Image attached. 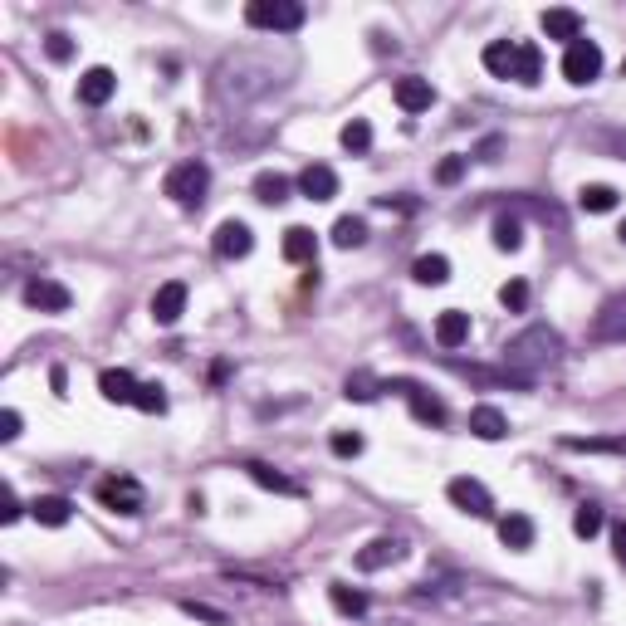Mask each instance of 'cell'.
I'll list each match as a JSON object with an SVG mask.
<instances>
[{
    "instance_id": "c3c4849f",
    "label": "cell",
    "mask_w": 626,
    "mask_h": 626,
    "mask_svg": "<svg viewBox=\"0 0 626 626\" xmlns=\"http://www.w3.org/2000/svg\"><path fill=\"white\" fill-rule=\"evenodd\" d=\"M622 69H626V64H622Z\"/></svg>"
},
{
    "instance_id": "30bf717a",
    "label": "cell",
    "mask_w": 626,
    "mask_h": 626,
    "mask_svg": "<svg viewBox=\"0 0 626 626\" xmlns=\"http://www.w3.org/2000/svg\"><path fill=\"white\" fill-rule=\"evenodd\" d=\"M406 558V538L397 534H382V538H372L367 548H358V573H382V568H392V563H402Z\"/></svg>"
},
{
    "instance_id": "ac0fdd59",
    "label": "cell",
    "mask_w": 626,
    "mask_h": 626,
    "mask_svg": "<svg viewBox=\"0 0 626 626\" xmlns=\"http://www.w3.org/2000/svg\"><path fill=\"white\" fill-rule=\"evenodd\" d=\"M436 343H441L446 353L465 348V343H470V313H460V309L441 313V318H436Z\"/></svg>"
},
{
    "instance_id": "83f0119b",
    "label": "cell",
    "mask_w": 626,
    "mask_h": 626,
    "mask_svg": "<svg viewBox=\"0 0 626 626\" xmlns=\"http://www.w3.org/2000/svg\"><path fill=\"white\" fill-rule=\"evenodd\" d=\"M328 602L338 607V617H353V622L367 617V597H362L358 587H348V582H333V587H328Z\"/></svg>"
},
{
    "instance_id": "52a82bcc",
    "label": "cell",
    "mask_w": 626,
    "mask_h": 626,
    "mask_svg": "<svg viewBox=\"0 0 626 626\" xmlns=\"http://www.w3.org/2000/svg\"><path fill=\"white\" fill-rule=\"evenodd\" d=\"M602 74V49L592 45V40H573V45L563 49V79L568 84H592Z\"/></svg>"
},
{
    "instance_id": "9c48e42d",
    "label": "cell",
    "mask_w": 626,
    "mask_h": 626,
    "mask_svg": "<svg viewBox=\"0 0 626 626\" xmlns=\"http://www.w3.org/2000/svg\"><path fill=\"white\" fill-rule=\"evenodd\" d=\"M387 392H402L406 402H411V416L416 421H426V426H446V402L436 397V392H426L421 382H387Z\"/></svg>"
},
{
    "instance_id": "d6986e66",
    "label": "cell",
    "mask_w": 626,
    "mask_h": 626,
    "mask_svg": "<svg viewBox=\"0 0 626 626\" xmlns=\"http://www.w3.org/2000/svg\"><path fill=\"white\" fill-rule=\"evenodd\" d=\"M499 543H504L509 553H529V548H534V519H529V514H504V519H499Z\"/></svg>"
},
{
    "instance_id": "4dcf8cb0",
    "label": "cell",
    "mask_w": 626,
    "mask_h": 626,
    "mask_svg": "<svg viewBox=\"0 0 626 626\" xmlns=\"http://www.w3.org/2000/svg\"><path fill=\"white\" fill-rule=\"evenodd\" d=\"M333 245H338V250L367 245V221H362V216H343V221L333 225Z\"/></svg>"
},
{
    "instance_id": "e0dca14e",
    "label": "cell",
    "mask_w": 626,
    "mask_h": 626,
    "mask_svg": "<svg viewBox=\"0 0 626 626\" xmlns=\"http://www.w3.org/2000/svg\"><path fill=\"white\" fill-rule=\"evenodd\" d=\"M431 103H436V89H431V79H416V74L397 79V108H402V113H426Z\"/></svg>"
},
{
    "instance_id": "d6a6232c",
    "label": "cell",
    "mask_w": 626,
    "mask_h": 626,
    "mask_svg": "<svg viewBox=\"0 0 626 626\" xmlns=\"http://www.w3.org/2000/svg\"><path fill=\"white\" fill-rule=\"evenodd\" d=\"M494 245H499L504 255H514V250L524 245V225H519V216H494Z\"/></svg>"
},
{
    "instance_id": "4316f807",
    "label": "cell",
    "mask_w": 626,
    "mask_h": 626,
    "mask_svg": "<svg viewBox=\"0 0 626 626\" xmlns=\"http://www.w3.org/2000/svg\"><path fill=\"white\" fill-rule=\"evenodd\" d=\"M289 191H294V181L279 177V172H260V177H255V201H260V206H284Z\"/></svg>"
},
{
    "instance_id": "5b68a950",
    "label": "cell",
    "mask_w": 626,
    "mask_h": 626,
    "mask_svg": "<svg viewBox=\"0 0 626 626\" xmlns=\"http://www.w3.org/2000/svg\"><path fill=\"white\" fill-rule=\"evenodd\" d=\"M98 504L113 509V514H142L147 509V490L137 485L133 475H108V480H98Z\"/></svg>"
},
{
    "instance_id": "74e56055",
    "label": "cell",
    "mask_w": 626,
    "mask_h": 626,
    "mask_svg": "<svg viewBox=\"0 0 626 626\" xmlns=\"http://www.w3.org/2000/svg\"><path fill=\"white\" fill-rule=\"evenodd\" d=\"M499 304H504V309H514V313H524V309H529V284H524V279H509V284L499 289Z\"/></svg>"
},
{
    "instance_id": "b9f144b4",
    "label": "cell",
    "mask_w": 626,
    "mask_h": 626,
    "mask_svg": "<svg viewBox=\"0 0 626 626\" xmlns=\"http://www.w3.org/2000/svg\"><path fill=\"white\" fill-rule=\"evenodd\" d=\"M460 177H465V157H446V162L436 167V181H441V186H455Z\"/></svg>"
},
{
    "instance_id": "1f68e13d",
    "label": "cell",
    "mask_w": 626,
    "mask_h": 626,
    "mask_svg": "<svg viewBox=\"0 0 626 626\" xmlns=\"http://www.w3.org/2000/svg\"><path fill=\"white\" fill-rule=\"evenodd\" d=\"M411 279H416V284H446V279H450V260H446V255H421V260L411 265Z\"/></svg>"
},
{
    "instance_id": "7c38bea8",
    "label": "cell",
    "mask_w": 626,
    "mask_h": 626,
    "mask_svg": "<svg viewBox=\"0 0 626 626\" xmlns=\"http://www.w3.org/2000/svg\"><path fill=\"white\" fill-rule=\"evenodd\" d=\"M211 250H216L221 260H245V255L255 250V235H250L245 221H221L216 235H211Z\"/></svg>"
},
{
    "instance_id": "60d3db41",
    "label": "cell",
    "mask_w": 626,
    "mask_h": 626,
    "mask_svg": "<svg viewBox=\"0 0 626 626\" xmlns=\"http://www.w3.org/2000/svg\"><path fill=\"white\" fill-rule=\"evenodd\" d=\"M20 514H25V504H20V499H15V490L5 485V490H0V524H15Z\"/></svg>"
},
{
    "instance_id": "d4e9b609",
    "label": "cell",
    "mask_w": 626,
    "mask_h": 626,
    "mask_svg": "<svg viewBox=\"0 0 626 626\" xmlns=\"http://www.w3.org/2000/svg\"><path fill=\"white\" fill-rule=\"evenodd\" d=\"M240 470H245V475H250V480H255L260 490H274V494H304L299 485H294V480H289V475H279L274 465H260V460H245Z\"/></svg>"
},
{
    "instance_id": "8992f818",
    "label": "cell",
    "mask_w": 626,
    "mask_h": 626,
    "mask_svg": "<svg viewBox=\"0 0 626 626\" xmlns=\"http://www.w3.org/2000/svg\"><path fill=\"white\" fill-rule=\"evenodd\" d=\"M446 499L460 509V514H470V519H490L494 514L490 490H485L480 480H470V475H455V480L446 485Z\"/></svg>"
},
{
    "instance_id": "3957f363",
    "label": "cell",
    "mask_w": 626,
    "mask_h": 626,
    "mask_svg": "<svg viewBox=\"0 0 626 626\" xmlns=\"http://www.w3.org/2000/svg\"><path fill=\"white\" fill-rule=\"evenodd\" d=\"M245 20H250V30L294 35V30L309 20V10H304L299 0H255V5H245Z\"/></svg>"
},
{
    "instance_id": "44dd1931",
    "label": "cell",
    "mask_w": 626,
    "mask_h": 626,
    "mask_svg": "<svg viewBox=\"0 0 626 626\" xmlns=\"http://www.w3.org/2000/svg\"><path fill=\"white\" fill-rule=\"evenodd\" d=\"M313 255H318V235L309 225H289L284 230V260L289 265H313Z\"/></svg>"
},
{
    "instance_id": "8fae6325",
    "label": "cell",
    "mask_w": 626,
    "mask_h": 626,
    "mask_svg": "<svg viewBox=\"0 0 626 626\" xmlns=\"http://www.w3.org/2000/svg\"><path fill=\"white\" fill-rule=\"evenodd\" d=\"M25 304L40 313H69V304H74V294L59 284V279H45V274H35L30 284H25Z\"/></svg>"
},
{
    "instance_id": "7a4b0ae2",
    "label": "cell",
    "mask_w": 626,
    "mask_h": 626,
    "mask_svg": "<svg viewBox=\"0 0 626 626\" xmlns=\"http://www.w3.org/2000/svg\"><path fill=\"white\" fill-rule=\"evenodd\" d=\"M269 79H274L269 64H260L255 54H235V59H225L221 64L216 89H221L225 103H250V98H260V93L269 89Z\"/></svg>"
},
{
    "instance_id": "484cf974",
    "label": "cell",
    "mask_w": 626,
    "mask_h": 626,
    "mask_svg": "<svg viewBox=\"0 0 626 626\" xmlns=\"http://www.w3.org/2000/svg\"><path fill=\"white\" fill-rule=\"evenodd\" d=\"M563 450H578V455H626V436H568Z\"/></svg>"
},
{
    "instance_id": "277c9868",
    "label": "cell",
    "mask_w": 626,
    "mask_h": 626,
    "mask_svg": "<svg viewBox=\"0 0 626 626\" xmlns=\"http://www.w3.org/2000/svg\"><path fill=\"white\" fill-rule=\"evenodd\" d=\"M162 191L177 201L181 211H196L206 201V191H211V167L206 162H177L167 172V181H162Z\"/></svg>"
},
{
    "instance_id": "bcb514c9",
    "label": "cell",
    "mask_w": 626,
    "mask_h": 626,
    "mask_svg": "<svg viewBox=\"0 0 626 626\" xmlns=\"http://www.w3.org/2000/svg\"><path fill=\"white\" fill-rule=\"evenodd\" d=\"M617 235H622V245H626V221H622V230H617Z\"/></svg>"
},
{
    "instance_id": "ba28073f",
    "label": "cell",
    "mask_w": 626,
    "mask_h": 626,
    "mask_svg": "<svg viewBox=\"0 0 626 626\" xmlns=\"http://www.w3.org/2000/svg\"><path fill=\"white\" fill-rule=\"evenodd\" d=\"M587 338H592V343H626V294H612L602 309L592 313Z\"/></svg>"
},
{
    "instance_id": "603a6c76",
    "label": "cell",
    "mask_w": 626,
    "mask_h": 626,
    "mask_svg": "<svg viewBox=\"0 0 626 626\" xmlns=\"http://www.w3.org/2000/svg\"><path fill=\"white\" fill-rule=\"evenodd\" d=\"M470 431H475L480 441H504V436H509V416H504L499 406H475V411H470Z\"/></svg>"
},
{
    "instance_id": "ab89813d",
    "label": "cell",
    "mask_w": 626,
    "mask_h": 626,
    "mask_svg": "<svg viewBox=\"0 0 626 626\" xmlns=\"http://www.w3.org/2000/svg\"><path fill=\"white\" fill-rule=\"evenodd\" d=\"M333 455H343V460H353V455H362V436L358 431H333Z\"/></svg>"
},
{
    "instance_id": "2e32d148",
    "label": "cell",
    "mask_w": 626,
    "mask_h": 626,
    "mask_svg": "<svg viewBox=\"0 0 626 626\" xmlns=\"http://www.w3.org/2000/svg\"><path fill=\"white\" fill-rule=\"evenodd\" d=\"M299 191H304L309 201H333V196H338V172L323 167V162H309V167L299 172Z\"/></svg>"
},
{
    "instance_id": "8d00e7d4",
    "label": "cell",
    "mask_w": 626,
    "mask_h": 626,
    "mask_svg": "<svg viewBox=\"0 0 626 626\" xmlns=\"http://www.w3.org/2000/svg\"><path fill=\"white\" fill-rule=\"evenodd\" d=\"M133 406H137V411H147V416H162V411H167V392H162L157 382H142Z\"/></svg>"
},
{
    "instance_id": "9a60e30c",
    "label": "cell",
    "mask_w": 626,
    "mask_h": 626,
    "mask_svg": "<svg viewBox=\"0 0 626 626\" xmlns=\"http://www.w3.org/2000/svg\"><path fill=\"white\" fill-rule=\"evenodd\" d=\"M113 89H118V74L98 64V69H89V74L79 79V103H84V108H103V103L113 98Z\"/></svg>"
},
{
    "instance_id": "7bdbcfd3",
    "label": "cell",
    "mask_w": 626,
    "mask_h": 626,
    "mask_svg": "<svg viewBox=\"0 0 626 626\" xmlns=\"http://www.w3.org/2000/svg\"><path fill=\"white\" fill-rule=\"evenodd\" d=\"M15 436H20V411H15V406H5V411H0V441L10 446Z\"/></svg>"
},
{
    "instance_id": "5bb4252c",
    "label": "cell",
    "mask_w": 626,
    "mask_h": 626,
    "mask_svg": "<svg viewBox=\"0 0 626 626\" xmlns=\"http://www.w3.org/2000/svg\"><path fill=\"white\" fill-rule=\"evenodd\" d=\"M181 313H186V284H181V279H167V284L152 294V318H157L162 328H172Z\"/></svg>"
},
{
    "instance_id": "f1b7e54d",
    "label": "cell",
    "mask_w": 626,
    "mask_h": 626,
    "mask_svg": "<svg viewBox=\"0 0 626 626\" xmlns=\"http://www.w3.org/2000/svg\"><path fill=\"white\" fill-rule=\"evenodd\" d=\"M578 206L587 216H607V211H617V191L602 186V181H592V186H582L578 191Z\"/></svg>"
},
{
    "instance_id": "cb8c5ba5",
    "label": "cell",
    "mask_w": 626,
    "mask_h": 626,
    "mask_svg": "<svg viewBox=\"0 0 626 626\" xmlns=\"http://www.w3.org/2000/svg\"><path fill=\"white\" fill-rule=\"evenodd\" d=\"M30 514H35L45 529H64V524L74 519V504H69L64 494H40V499L30 504Z\"/></svg>"
},
{
    "instance_id": "d590c367",
    "label": "cell",
    "mask_w": 626,
    "mask_h": 626,
    "mask_svg": "<svg viewBox=\"0 0 626 626\" xmlns=\"http://www.w3.org/2000/svg\"><path fill=\"white\" fill-rule=\"evenodd\" d=\"M602 524H607V514H602L597 504H578V514H573V534H578V538H597V534H602Z\"/></svg>"
},
{
    "instance_id": "7402d4cb",
    "label": "cell",
    "mask_w": 626,
    "mask_h": 626,
    "mask_svg": "<svg viewBox=\"0 0 626 626\" xmlns=\"http://www.w3.org/2000/svg\"><path fill=\"white\" fill-rule=\"evenodd\" d=\"M480 64L490 69L494 79H514V64H519V45L514 40H490L485 54H480Z\"/></svg>"
},
{
    "instance_id": "f6af8a7d",
    "label": "cell",
    "mask_w": 626,
    "mask_h": 626,
    "mask_svg": "<svg viewBox=\"0 0 626 626\" xmlns=\"http://www.w3.org/2000/svg\"><path fill=\"white\" fill-rule=\"evenodd\" d=\"M612 553H617V563L626 568V519L622 524H612Z\"/></svg>"
},
{
    "instance_id": "f35d334b",
    "label": "cell",
    "mask_w": 626,
    "mask_h": 626,
    "mask_svg": "<svg viewBox=\"0 0 626 626\" xmlns=\"http://www.w3.org/2000/svg\"><path fill=\"white\" fill-rule=\"evenodd\" d=\"M45 54L54 59V64H69V59H74V40H69L64 30H54V35L45 40Z\"/></svg>"
},
{
    "instance_id": "e575fe53",
    "label": "cell",
    "mask_w": 626,
    "mask_h": 626,
    "mask_svg": "<svg viewBox=\"0 0 626 626\" xmlns=\"http://www.w3.org/2000/svg\"><path fill=\"white\" fill-rule=\"evenodd\" d=\"M338 142L358 157V152H367L372 147V123L367 118H353V123H343V133H338Z\"/></svg>"
},
{
    "instance_id": "836d02e7",
    "label": "cell",
    "mask_w": 626,
    "mask_h": 626,
    "mask_svg": "<svg viewBox=\"0 0 626 626\" xmlns=\"http://www.w3.org/2000/svg\"><path fill=\"white\" fill-rule=\"evenodd\" d=\"M514 79H519V84H538V79H543V54H538V45H519Z\"/></svg>"
},
{
    "instance_id": "ee69618b",
    "label": "cell",
    "mask_w": 626,
    "mask_h": 626,
    "mask_svg": "<svg viewBox=\"0 0 626 626\" xmlns=\"http://www.w3.org/2000/svg\"><path fill=\"white\" fill-rule=\"evenodd\" d=\"M181 612H186V617H201V622L225 626V612H216V607H201V602H181Z\"/></svg>"
},
{
    "instance_id": "6da1fadb",
    "label": "cell",
    "mask_w": 626,
    "mask_h": 626,
    "mask_svg": "<svg viewBox=\"0 0 626 626\" xmlns=\"http://www.w3.org/2000/svg\"><path fill=\"white\" fill-rule=\"evenodd\" d=\"M558 358H563V338H558V328H548V323H529L519 338L504 343V372H509L514 387H534L538 372L553 367Z\"/></svg>"
},
{
    "instance_id": "f546056e",
    "label": "cell",
    "mask_w": 626,
    "mask_h": 626,
    "mask_svg": "<svg viewBox=\"0 0 626 626\" xmlns=\"http://www.w3.org/2000/svg\"><path fill=\"white\" fill-rule=\"evenodd\" d=\"M382 392H387V382H377L372 372H353V377L343 382V397H348V402H377Z\"/></svg>"
},
{
    "instance_id": "ffe728a7",
    "label": "cell",
    "mask_w": 626,
    "mask_h": 626,
    "mask_svg": "<svg viewBox=\"0 0 626 626\" xmlns=\"http://www.w3.org/2000/svg\"><path fill=\"white\" fill-rule=\"evenodd\" d=\"M543 35L548 40H563V45H573V40H582V15L578 10H543Z\"/></svg>"
},
{
    "instance_id": "7dc6e473",
    "label": "cell",
    "mask_w": 626,
    "mask_h": 626,
    "mask_svg": "<svg viewBox=\"0 0 626 626\" xmlns=\"http://www.w3.org/2000/svg\"><path fill=\"white\" fill-rule=\"evenodd\" d=\"M392 626H402V622H392Z\"/></svg>"
},
{
    "instance_id": "4fadbf2b",
    "label": "cell",
    "mask_w": 626,
    "mask_h": 626,
    "mask_svg": "<svg viewBox=\"0 0 626 626\" xmlns=\"http://www.w3.org/2000/svg\"><path fill=\"white\" fill-rule=\"evenodd\" d=\"M137 382L128 367H108L103 377H98V392H103V402H113V406H133L137 402Z\"/></svg>"
}]
</instances>
